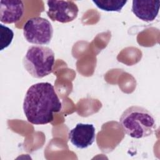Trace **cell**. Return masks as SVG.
I'll return each mask as SVG.
<instances>
[{"mask_svg": "<svg viewBox=\"0 0 160 160\" xmlns=\"http://www.w3.org/2000/svg\"><path fill=\"white\" fill-rule=\"evenodd\" d=\"M62 109L54 86L49 82H38L28 89L23 102L25 116L31 124H46L54 119V112Z\"/></svg>", "mask_w": 160, "mask_h": 160, "instance_id": "1", "label": "cell"}, {"mask_svg": "<svg viewBox=\"0 0 160 160\" xmlns=\"http://www.w3.org/2000/svg\"><path fill=\"white\" fill-rule=\"evenodd\" d=\"M119 123L123 131L135 139L150 136L156 129L152 114L147 109L138 106L128 108L121 114Z\"/></svg>", "mask_w": 160, "mask_h": 160, "instance_id": "2", "label": "cell"}, {"mask_svg": "<svg viewBox=\"0 0 160 160\" xmlns=\"http://www.w3.org/2000/svg\"><path fill=\"white\" fill-rule=\"evenodd\" d=\"M23 66L28 73L35 78H42L53 70L54 53L46 46L29 47L22 60Z\"/></svg>", "mask_w": 160, "mask_h": 160, "instance_id": "3", "label": "cell"}, {"mask_svg": "<svg viewBox=\"0 0 160 160\" xmlns=\"http://www.w3.org/2000/svg\"><path fill=\"white\" fill-rule=\"evenodd\" d=\"M23 35L29 43L37 45L48 44L53 35L50 22L41 17L29 19L23 26Z\"/></svg>", "mask_w": 160, "mask_h": 160, "instance_id": "4", "label": "cell"}, {"mask_svg": "<svg viewBox=\"0 0 160 160\" xmlns=\"http://www.w3.org/2000/svg\"><path fill=\"white\" fill-rule=\"evenodd\" d=\"M48 16L52 21L67 23L74 21L78 16L79 9L72 1H48Z\"/></svg>", "mask_w": 160, "mask_h": 160, "instance_id": "5", "label": "cell"}, {"mask_svg": "<svg viewBox=\"0 0 160 160\" xmlns=\"http://www.w3.org/2000/svg\"><path fill=\"white\" fill-rule=\"evenodd\" d=\"M68 138L77 148H87L92 144L96 139L95 128L92 124L78 123L69 132Z\"/></svg>", "mask_w": 160, "mask_h": 160, "instance_id": "6", "label": "cell"}, {"mask_svg": "<svg viewBox=\"0 0 160 160\" xmlns=\"http://www.w3.org/2000/svg\"><path fill=\"white\" fill-rule=\"evenodd\" d=\"M24 6L22 1L1 0L0 21L5 24L18 22L23 16Z\"/></svg>", "mask_w": 160, "mask_h": 160, "instance_id": "7", "label": "cell"}, {"mask_svg": "<svg viewBox=\"0 0 160 160\" xmlns=\"http://www.w3.org/2000/svg\"><path fill=\"white\" fill-rule=\"evenodd\" d=\"M159 6V1L133 0L131 11L141 20L150 22L154 20L157 17Z\"/></svg>", "mask_w": 160, "mask_h": 160, "instance_id": "8", "label": "cell"}, {"mask_svg": "<svg viewBox=\"0 0 160 160\" xmlns=\"http://www.w3.org/2000/svg\"><path fill=\"white\" fill-rule=\"evenodd\" d=\"M124 0H92V2L100 9L105 11L120 12L127 3Z\"/></svg>", "mask_w": 160, "mask_h": 160, "instance_id": "9", "label": "cell"}, {"mask_svg": "<svg viewBox=\"0 0 160 160\" xmlns=\"http://www.w3.org/2000/svg\"><path fill=\"white\" fill-rule=\"evenodd\" d=\"M0 50L2 51L4 48L8 47L11 43L14 38V32L9 28L4 26L2 24H0Z\"/></svg>", "mask_w": 160, "mask_h": 160, "instance_id": "10", "label": "cell"}]
</instances>
